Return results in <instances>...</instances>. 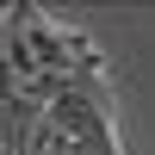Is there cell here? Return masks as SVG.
<instances>
[{"instance_id":"6da1fadb","label":"cell","mask_w":155,"mask_h":155,"mask_svg":"<svg viewBox=\"0 0 155 155\" xmlns=\"http://www.w3.org/2000/svg\"><path fill=\"white\" fill-rule=\"evenodd\" d=\"M44 124L56 143H68V155H124L118 149V124H112V87H106V62H87L56 87V99L44 106Z\"/></svg>"},{"instance_id":"7a4b0ae2","label":"cell","mask_w":155,"mask_h":155,"mask_svg":"<svg viewBox=\"0 0 155 155\" xmlns=\"http://www.w3.org/2000/svg\"><path fill=\"white\" fill-rule=\"evenodd\" d=\"M31 155H50V149H44V130H37V143H31Z\"/></svg>"}]
</instances>
